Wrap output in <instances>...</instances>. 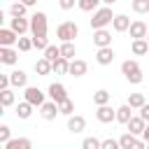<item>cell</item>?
<instances>
[{"label": "cell", "mask_w": 149, "mask_h": 149, "mask_svg": "<svg viewBox=\"0 0 149 149\" xmlns=\"http://www.w3.org/2000/svg\"><path fill=\"white\" fill-rule=\"evenodd\" d=\"M128 33H130L133 42H135V40H147V35H149V26H147L144 21H140V19H137V21H133V23H130V30H128Z\"/></svg>", "instance_id": "8"}, {"label": "cell", "mask_w": 149, "mask_h": 149, "mask_svg": "<svg viewBox=\"0 0 149 149\" xmlns=\"http://www.w3.org/2000/svg\"><path fill=\"white\" fill-rule=\"evenodd\" d=\"M9 81H12V86H16V88H28V74H26L23 70H12V72H9Z\"/></svg>", "instance_id": "13"}, {"label": "cell", "mask_w": 149, "mask_h": 149, "mask_svg": "<svg viewBox=\"0 0 149 149\" xmlns=\"http://www.w3.org/2000/svg\"><path fill=\"white\" fill-rule=\"evenodd\" d=\"M30 114H33V105H30V102L23 100V102L16 105V116H19V119H30Z\"/></svg>", "instance_id": "29"}, {"label": "cell", "mask_w": 149, "mask_h": 149, "mask_svg": "<svg viewBox=\"0 0 149 149\" xmlns=\"http://www.w3.org/2000/svg\"><path fill=\"white\" fill-rule=\"evenodd\" d=\"M147 149H149V144H147Z\"/></svg>", "instance_id": "46"}, {"label": "cell", "mask_w": 149, "mask_h": 149, "mask_svg": "<svg viewBox=\"0 0 149 149\" xmlns=\"http://www.w3.org/2000/svg\"><path fill=\"white\" fill-rule=\"evenodd\" d=\"M77 7H79L81 12H93V14H95V12L100 9V2H98V0H79Z\"/></svg>", "instance_id": "28"}, {"label": "cell", "mask_w": 149, "mask_h": 149, "mask_svg": "<svg viewBox=\"0 0 149 149\" xmlns=\"http://www.w3.org/2000/svg\"><path fill=\"white\" fill-rule=\"evenodd\" d=\"M135 140H137V137H133L130 133H123V135L119 137V144H121V149H130V144H133Z\"/></svg>", "instance_id": "36"}, {"label": "cell", "mask_w": 149, "mask_h": 149, "mask_svg": "<svg viewBox=\"0 0 149 149\" xmlns=\"http://www.w3.org/2000/svg\"><path fill=\"white\" fill-rule=\"evenodd\" d=\"M130 149H147V142H144V140H140V137H137V140H135V142H133V144H130Z\"/></svg>", "instance_id": "42"}, {"label": "cell", "mask_w": 149, "mask_h": 149, "mask_svg": "<svg viewBox=\"0 0 149 149\" xmlns=\"http://www.w3.org/2000/svg\"><path fill=\"white\" fill-rule=\"evenodd\" d=\"M74 56H77V47L72 44V42H65V44H61V58H65V61H74Z\"/></svg>", "instance_id": "23"}, {"label": "cell", "mask_w": 149, "mask_h": 149, "mask_svg": "<svg viewBox=\"0 0 149 149\" xmlns=\"http://www.w3.org/2000/svg\"><path fill=\"white\" fill-rule=\"evenodd\" d=\"M114 58H116V54H114L112 47H107V49H98V51H95V61H98V65H112Z\"/></svg>", "instance_id": "12"}, {"label": "cell", "mask_w": 149, "mask_h": 149, "mask_svg": "<svg viewBox=\"0 0 149 149\" xmlns=\"http://www.w3.org/2000/svg\"><path fill=\"white\" fill-rule=\"evenodd\" d=\"M142 140L149 144V123H147V128H144V133H142Z\"/></svg>", "instance_id": "44"}, {"label": "cell", "mask_w": 149, "mask_h": 149, "mask_svg": "<svg viewBox=\"0 0 149 149\" xmlns=\"http://www.w3.org/2000/svg\"><path fill=\"white\" fill-rule=\"evenodd\" d=\"M147 42H149V35H147Z\"/></svg>", "instance_id": "45"}, {"label": "cell", "mask_w": 149, "mask_h": 149, "mask_svg": "<svg viewBox=\"0 0 149 149\" xmlns=\"http://www.w3.org/2000/svg\"><path fill=\"white\" fill-rule=\"evenodd\" d=\"M86 70H88V63L81 61V58H74V61L70 63V74H72V77H84Z\"/></svg>", "instance_id": "19"}, {"label": "cell", "mask_w": 149, "mask_h": 149, "mask_svg": "<svg viewBox=\"0 0 149 149\" xmlns=\"http://www.w3.org/2000/svg\"><path fill=\"white\" fill-rule=\"evenodd\" d=\"M58 109H61V114H63V116H68V119H70V116H74V102H72L70 98H68L65 102H61V105H58Z\"/></svg>", "instance_id": "33"}, {"label": "cell", "mask_w": 149, "mask_h": 149, "mask_svg": "<svg viewBox=\"0 0 149 149\" xmlns=\"http://www.w3.org/2000/svg\"><path fill=\"white\" fill-rule=\"evenodd\" d=\"M51 65H54V72H56V74H70V61L58 58V61L51 63Z\"/></svg>", "instance_id": "31"}, {"label": "cell", "mask_w": 149, "mask_h": 149, "mask_svg": "<svg viewBox=\"0 0 149 149\" xmlns=\"http://www.w3.org/2000/svg\"><path fill=\"white\" fill-rule=\"evenodd\" d=\"M84 128H86V119H84L81 114H74V116L68 119V130H70V133H81Z\"/></svg>", "instance_id": "17"}, {"label": "cell", "mask_w": 149, "mask_h": 149, "mask_svg": "<svg viewBox=\"0 0 149 149\" xmlns=\"http://www.w3.org/2000/svg\"><path fill=\"white\" fill-rule=\"evenodd\" d=\"M95 119H98L100 123H112V121H116V109H112L109 105L98 107V109H95Z\"/></svg>", "instance_id": "11"}, {"label": "cell", "mask_w": 149, "mask_h": 149, "mask_svg": "<svg viewBox=\"0 0 149 149\" xmlns=\"http://www.w3.org/2000/svg\"><path fill=\"white\" fill-rule=\"evenodd\" d=\"M26 5L23 2H12L9 5V14H12V19H26Z\"/></svg>", "instance_id": "26"}, {"label": "cell", "mask_w": 149, "mask_h": 149, "mask_svg": "<svg viewBox=\"0 0 149 149\" xmlns=\"http://www.w3.org/2000/svg\"><path fill=\"white\" fill-rule=\"evenodd\" d=\"M79 35V26L74 23V21H63L58 28H56V37L65 44V42H72L74 37Z\"/></svg>", "instance_id": "4"}, {"label": "cell", "mask_w": 149, "mask_h": 149, "mask_svg": "<svg viewBox=\"0 0 149 149\" xmlns=\"http://www.w3.org/2000/svg\"><path fill=\"white\" fill-rule=\"evenodd\" d=\"M9 28H12L19 37H23V33L30 30V19H12V21H9Z\"/></svg>", "instance_id": "16"}, {"label": "cell", "mask_w": 149, "mask_h": 149, "mask_svg": "<svg viewBox=\"0 0 149 149\" xmlns=\"http://www.w3.org/2000/svg\"><path fill=\"white\" fill-rule=\"evenodd\" d=\"M144 128H147V121H144V119H140V116H133V119H130V123H128V133H130L133 137H142Z\"/></svg>", "instance_id": "14"}, {"label": "cell", "mask_w": 149, "mask_h": 149, "mask_svg": "<svg viewBox=\"0 0 149 149\" xmlns=\"http://www.w3.org/2000/svg\"><path fill=\"white\" fill-rule=\"evenodd\" d=\"M109 91L107 88H98L95 93H93V102L98 105V107H105V105H109Z\"/></svg>", "instance_id": "25"}, {"label": "cell", "mask_w": 149, "mask_h": 149, "mask_svg": "<svg viewBox=\"0 0 149 149\" xmlns=\"http://www.w3.org/2000/svg\"><path fill=\"white\" fill-rule=\"evenodd\" d=\"M9 140H14V137H12V128H9V126H0V142L7 144Z\"/></svg>", "instance_id": "38"}, {"label": "cell", "mask_w": 149, "mask_h": 149, "mask_svg": "<svg viewBox=\"0 0 149 149\" xmlns=\"http://www.w3.org/2000/svg\"><path fill=\"white\" fill-rule=\"evenodd\" d=\"M114 16H116V14H112V7L105 5V7H100V9L91 16V28H93V30H105V28L114 21Z\"/></svg>", "instance_id": "2"}, {"label": "cell", "mask_w": 149, "mask_h": 149, "mask_svg": "<svg viewBox=\"0 0 149 149\" xmlns=\"http://www.w3.org/2000/svg\"><path fill=\"white\" fill-rule=\"evenodd\" d=\"M58 114H61V109H58V105H56V102H51V100H47V102L40 107V116H42L44 121H54Z\"/></svg>", "instance_id": "10"}, {"label": "cell", "mask_w": 149, "mask_h": 149, "mask_svg": "<svg viewBox=\"0 0 149 149\" xmlns=\"http://www.w3.org/2000/svg\"><path fill=\"white\" fill-rule=\"evenodd\" d=\"M102 147V140H98V137H84V142H81V149H100Z\"/></svg>", "instance_id": "35"}, {"label": "cell", "mask_w": 149, "mask_h": 149, "mask_svg": "<svg viewBox=\"0 0 149 149\" xmlns=\"http://www.w3.org/2000/svg\"><path fill=\"white\" fill-rule=\"evenodd\" d=\"M100 149H121V144H119V140L107 137V140H102V147H100Z\"/></svg>", "instance_id": "39"}, {"label": "cell", "mask_w": 149, "mask_h": 149, "mask_svg": "<svg viewBox=\"0 0 149 149\" xmlns=\"http://www.w3.org/2000/svg\"><path fill=\"white\" fill-rule=\"evenodd\" d=\"M130 119H133V107L130 105H121V107H116V121L119 123H130Z\"/></svg>", "instance_id": "20"}, {"label": "cell", "mask_w": 149, "mask_h": 149, "mask_svg": "<svg viewBox=\"0 0 149 149\" xmlns=\"http://www.w3.org/2000/svg\"><path fill=\"white\" fill-rule=\"evenodd\" d=\"M12 86V81H9V74H0V91H7Z\"/></svg>", "instance_id": "40"}, {"label": "cell", "mask_w": 149, "mask_h": 149, "mask_svg": "<svg viewBox=\"0 0 149 149\" xmlns=\"http://www.w3.org/2000/svg\"><path fill=\"white\" fill-rule=\"evenodd\" d=\"M47 95L51 98V102L61 105V102H65V100H68V88H65L61 81H54V84H49V88H47Z\"/></svg>", "instance_id": "5"}, {"label": "cell", "mask_w": 149, "mask_h": 149, "mask_svg": "<svg viewBox=\"0 0 149 149\" xmlns=\"http://www.w3.org/2000/svg\"><path fill=\"white\" fill-rule=\"evenodd\" d=\"M14 100H16V95H14V91H12V88L0 91V105H2V107H12V105H14Z\"/></svg>", "instance_id": "32"}, {"label": "cell", "mask_w": 149, "mask_h": 149, "mask_svg": "<svg viewBox=\"0 0 149 149\" xmlns=\"http://www.w3.org/2000/svg\"><path fill=\"white\" fill-rule=\"evenodd\" d=\"M30 35L33 40H47V14L35 12L30 16Z\"/></svg>", "instance_id": "3"}, {"label": "cell", "mask_w": 149, "mask_h": 149, "mask_svg": "<svg viewBox=\"0 0 149 149\" xmlns=\"http://www.w3.org/2000/svg\"><path fill=\"white\" fill-rule=\"evenodd\" d=\"M58 5H61V9H72L74 7V0H61Z\"/></svg>", "instance_id": "43"}, {"label": "cell", "mask_w": 149, "mask_h": 149, "mask_svg": "<svg viewBox=\"0 0 149 149\" xmlns=\"http://www.w3.org/2000/svg\"><path fill=\"white\" fill-rule=\"evenodd\" d=\"M133 12H137V14H149V0H133Z\"/></svg>", "instance_id": "34"}, {"label": "cell", "mask_w": 149, "mask_h": 149, "mask_svg": "<svg viewBox=\"0 0 149 149\" xmlns=\"http://www.w3.org/2000/svg\"><path fill=\"white\" fill-rule=\"evenodd\" d=\"M42 58H47L49 63H56L58 58H61V47H56V44H49V49L44 51V56Z\"/></svg>", "instance_id": "30"}, {"label": "cell", "mask_w": 149, "mask_h": 149, "mask_svg": "<svg viewBox=\"0 0 149 149\" xmlns=\"http://www.w3.org/2000/svg\"><path fill=\"white\" fill-rule=\"evenodd\" d=\"M137 116H140V119H144V121L149 123V102H147V105L140 109V114H137Z\"/></svg>", "instance_id": "41"}, {"label": "cell", "mask_w": 149, "mask_h": 149, "mask_svg": "<svg viewBox=\"0 0 149 149\" xmlns=\"http://www.w3.org/2000/svg\"><path fill=\"white\" fill-rule=\"evenodd\" d=\"M35 72H37L40 77H47L49 72H54V65H51L47 58H40V61H35Z\"/></svg>", "instance_id": "24"}, {"label": "cell", "mask_w": 149, "mask_h": 149, "mask_svg": "<svg viewBox=\"0 0 149 149\" xmlns=\"http://www.w3.org/2000/svg\"><path fill=\"white\" fill-rule=\"evenodd\" d=\"M19 51H30L33 49V37H19Z\"/></svg>", "instance_id": "37"}, {"label": "cell", "mask_w": 149, "mask_h": 149, "mask_svg": "<svg viewBox=\"0 0 149 149\" xmlns=\"http://www.w3.org/2000/svg\"><path fill=\"white\" fill-rule=\"evenodd\" d=\"M130 51H133L135 56H144V54L149 51V42H147V40H135V42L130 44Z\"/></svg>", "instance_id": "27"}, {"label": "cell", "mask_w": 149, "mask_h": 149, "mask_svg": "<svg viewBox=\"0 0 149 149\" xmlns=\"http://www.w3.org/2000/svg\"><path fill=\"white\" fill-rule=\"evenodd\" d=\"M93 44L98 47V49H107V47H112V33L105 28V30H95L93 33Z\"/></svg>", "instance_id": "9"}, {"label": "cell", "mask_w": 149, "mask_h": 149, "mask_svg": "<svg viewBox=\"0 0 149 149\" xmlns=\"http://www.w3.org/2000/svg\"><path fill=\"white\" fill-rule=\"evenodd\" d=\"M16 61H19V51H16V49H5V47H0V63L14 65Z\"/></svg>", "instance_id": "18"}, {"label": "cell", "mask_w": 149, "mask_h": 149, "mask_svg": "<svg viewBox=\"0 0 149 149\" xmlns=\"http://www.w3.org/2000/svg\"><path fill=\"white\" fill-rule=\"evenodd\" d=\"M121 74H123L130 84H142V79H144L140 63H137V61H133V58H128V61H123V63H121Z\"/></svg>", "instance_id": "1"}, {"label": "cell", "mask_w": 149, "mask_h": 149, "mask_svg": "<svg viewBox=\"0 0 149 149\" xmlns=\"http://www.w3.org/2000/svg\"><path fill=\"white\" fill-rule=\"evenodd\" d=\"M14 44H19V35L12 28H0V47L14 49Z\"/></svg>", "instance_id": "7"}, {"label": "cell", "mask_w": 149, "mask_h": 149, "mask_svg": "<svg viewBox=\"0 0 149 149\" xmlns=\"http://www.w3.org/2000/svg\"><path fill=\"white\" fill-rule=\"evenodd\" d=\"M126 105H130L133 109H142V107L147 105V95H144V93H130Z\"/></svg>", "instance_id": "22"}, {"label": "cell", "mask_w": 149, "mask_h": 149, "mask_svg": "<svg viewBox=\"0 0 149 149\" xmlns=\"http://www.w3.org/2000/svg\"><path fill=\"white\" fill-rule=\"evenodd\" d=\"M23 100H26V102H30L33 107H42V105L47 102L44 91H40L37 86H28V88L23 91Z\"/></svg>", "instance_id": "6"}, {"label": "cell", "mask_w": 149, "mask_h": 149, "mask_svg": "<svg viewBox=\"0 0 149 149\" xmlns=\"http://www.w3.org/2000/svg\"><path fill=\"white\" fill-rule=\"evenodd\" d=\"M130 23L133 21L126 14H116L114 21H112V28H114V33H126V30H130Z\"/></svg>", "instance_id": "15"}, {"label": "cell", "mask_w": 149, "mask_h": 149, "mask_svg": "<svg viewBox=\"0 0 149 149\" xmlns=\"http://www.w3.org/2000/svg\"><path fill=\"white\" fill-rule=\"evenodd\" d=\"M5 149H33V142L28 137H14L5 144Z\"/></svg>", "instance_id": "21"}]
</instances>
